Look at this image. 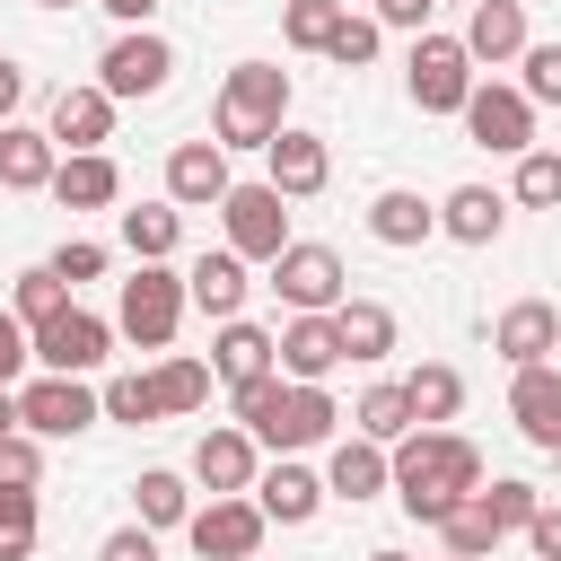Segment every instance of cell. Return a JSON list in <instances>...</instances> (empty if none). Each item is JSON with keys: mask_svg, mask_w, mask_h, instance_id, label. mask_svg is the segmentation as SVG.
I'll return each instance as SVG.
<instances>
[{"mask_svg": "<svg viewBox=\"0 0 561 561\" xmlns=\"http://www.w3.org/2000/svg\"><path fill=\"white\" fill-rule=\"evenodd\" d=\"M386 482H394V500H403L421 526H438L456 500L482 491V456H473V438H456V430H403V438L386 447Z\"/></svg>", "mask_w": 561, "mask_h": 561, "instance_id": "obj_1", "label": "cell"}, {"mask_svg": "<svg viewBox=\"0 0 561 561\" xmlns=\"http://www.w3.org/2000/svg\"><path fill=\"white\" fill-rule=\"evenodd\" d=\"M333 421H342V403L324 394V386H298V377H254V386H237V430L254 438V447H272V456H298V447H324L333 438Z\"/></svg>", "mask_w": 561, "mask_h": 561, "instance_id": "obj_2", "label": "cell"}, {"mask_svg": "<svg viewBox=\"0 0 561 561\" xmlns=\"http://www.w3.org/2000/svg\"><path fill=\"white\" fill-rule=\"evenodd\" d=\"M280 123H289V70H280V61H237V70L219 79L210 140H219V149H263Z\"/></svg>", "mask_w": 561, "mask_h": 561, "instance_id": "obj_3", "label": "cell"}, {"mask_svg": "<svg viewBox=\"0 0 561 561\" xmlns=\"http://www.w3.org/2000/svg\"><path fill=\"white\" fill-rule=\"evenodd\" d=\"M184 272H167V263H140L131 280H123V307H114V333L123 342H140V351H167L175 342V324H184Z\"/></svg>", "mask_w": 561, "mask_h": 561, "instance_id": "obj_4", "label": "cell"}, {"mask_svg": "<svg viewBox=\"0 0 561 561\" xmlns=\"http://www.w3.org/2000/svg\"><path fill=\"white\" fill-rule=\"evenodd\" d=\"M272 289H280V307L289 316H333L342 298H351V272H342V254L333 245H280L272 254Z\"/></svg>", "mask_w": 561, "mask_h": 561, "instance_id": "obj_5", "label": "cell"}, {"mask_svg": "<svg viewBox=\"0 0 561 561\" xmlns=\"http://www.w3.org/2000/svg\"><path fill=\"white\" fill-rule=\"evenodd\" d=\"M175 79V44L158 35V26H123L105 53H96V88L123 105V96H158Z\"/></svg>", "mask_w": 561, "mask_h": 561, "instance_id": "obj_6", "label": "cell"}, {"mask_svg": "<svg viewBox=\"0 0 561 561\" xmlns=\"http://www.w3.org/2000/svg\"><path fill=\"white\" fill-rule=\"evenodd\" d=\"M403 88H412V105L421 114H456L465 96H473V53L456 44V35H412V61H403Z\"/></svg>", "mask_w": 561, "mask_h": 561, "instance_id": "obj_7", "label": "cell"}, {"mask_svg": "<svg viewBox=\"0 0 561 561\" xmlns=\"http://www.w3.org/2000/svg\"><path fill=\"white\" fill-rule=\"evenodd\" d=\"M26 351H35V368L88 377V368H105V351H114V324H105V316H88V307H53L44 324H26Z\"/></svg>", "mask_w": 561, "mask_h": 561, "instance_id": "obj_8", "label": "cell"}, {"mask_svg": "<svg viewBox=\"0 0 561 561\" xmlns=\"http://www.w3.org/2000/svg\"><path fill=\"white\" fill-rule=\"evenodd\" d=\"M263 526H272V517H263L245 491H210V500L184 517V543H193L202 561H254V552H263Z\"/></svg>", "mask_w": 561, "mask_h": 561, "instance_id": "obj_9", "label": "cell"}, {"mask_svg": "<svg viewBox=\"0 0 561 561\" xmlns=\"http://www.w3.org/2000/svg\"><path fill=\"white\" fill-rule=\"evenodd\" d=\"M219 228H228V254L272 263V254L289 245V202H280L272 184H228V193H219Z\"/></svg>", "mask_w": 561, "mask_h": 561, "instance_id": "obj_10", "label": "cell"}, {"mask_svg": "<svg viewBox=\"0 0 561 561\" xmlns=\"http://www.w3.org/2000/svg\"><path fill=\"white\" fill-rule=\"evenodd\" d=\"M18 421H26L35 438H79L88 421H105V403H96V386H88V377L44 368V377H26V386H18Z\"/></svg>", "mask_w": 561, "mask_h": 561, "instance_id": "obj_11", "label": "cell"}, {"mask_svg": "<svg viewBox=\"0 0 561 561\" xmlns=\"http://www.w3.org/2000/svg\"><path fill=\"white\" fill-rule=\"evenodd\" d=\"M456 114H465L473 149H491V158H517V149H535V105H526L517 88H500V79H473V96H465Z\"/></svg>", "mask_w": 561, "mask_h": 561, "instance_id": "obj_12", "label": "cell"}, {"mask_svg": "<svg viewBox=\"0 0 561 561\" xmlns=\"http://www.w3.org/2000/svg\"><path fill=\"white\" fill-rule=\"evenodd\" d=\"M263 184H272L280 202H316V193L333 184V149H324V131L280 123V131L263 140Z\"/></svg>", "mask_w": 561, "mask_h": 561, "instance_id": "obj_13", "label": "cell"}, {"mask_svg": "<svg viewBox=\"0 0 561 561\" xmlns=\"http://www.w3.org/2000/svg\"><path fill=\"white\" fill-rule=\"evenodd\" d=\"M228 184H237V175H228V149H219V140H175V149H167V202H175V210H219Z\"/></svg>", "mask_w": 561, "mask_h": 561, "instance_id": "obj_14", "label": "cell"}, {"mask_svg": "<svg viewBox=\"0 0 561 561\" xmlns=\"http://www.w3.org/2000/svg\"><path fill=\"white\" fill-rule=\"evenodd\" d=\"M491 351H500L508 368H543V359L561 351V307H552V298H517V307H500Z\"/></svg>", "mask_w": 561, "mask_h": 561, "instance_id": "obj_15", "label": "cell"}, {"mask_svg": "<svg viewBox=\"0 0 561 561\" xmlns=\"http://www.w3.org/2000/svg\"><path fill=\"white\" fill-rule=\"evenodd\" d=\"M508 421H517L526 447L561 456V368H552V359H543V368H517V386H508Z\"/></svg>", "mask_w": 561, "mask_h": 561, "instance_id": "obj_16", "label": "cell"}, {"mask_svg": "<svg viewBox=\"0 0 561 561\" xmlns=\"http://www.w3.org/2000/svg\"><path fill=\"white\" fill-rule=\"evenodd\" d=\"M272 359H280V377H298V386H324V377L342 368L333 316H289V324L272 333Z\"/></svg>", "mask_w": 561, "mask_h": 561, "instance_id": "obj_17", "label": "cell"}, {"mask_svg": "<svg viewBox=\"0 0 561 561\" xmlns=\"http://www.w3.org/2000/svg\"><path fill=\"white\" fill-rule=\"evenodd\" d=\"M456 44H465L473 61H491V70L517 61V53L535 44V35H526V0H465V35H456Z\"/></svg>", "mask_w": 561, "mask_h": 561, "instance_id": "obj_18", "label": "cell"}, {"mask_svg": "<svg viewBox=\"0 0 561 561\" xmlns=\"http://www.w3.org/2000/svg\"><path fill=\"white\" fill-rule=\"evenodd\" d=\"M44 193H53L61 210H114V202H123V167H114L105 149H70Z\"/></svg>", "mask_w": 561, "mask_h": 561, "instance_id": "obj_19", "label": "cell"}, {"mask_svg": "<svg viewBox=\"0 0 561 561\" xmlns=\"http://www.w3.org/2000/svg\"><path fill=\"white\" fill-rule=\"evenodd\" d=\"M44 131H53V149H105V140H114V96H105L96 79H88V88H61Z\"/></svg>", "mask_w": 561, "mask_h": 561, "instance_id": "obj_20", "label": "cell"}, {"mask_svg": "<svg viewBox=\"0 0 561 561\" xmlns=\"http://www.w3.org/2000/svg\"><path fill=\"white\" fill-rule=\"evenodd\" d=\"M245 289H254V280H245V254H228V245H219V254H193V272H184V298H193L210 324L245 316Z\"/></svg>", "mask_w": 561, "mask_h": 561, "instance_id": "obj_21", "label": "cell"}, {"mask_svg": "<svg viewBox=\"0 0 561 561\" xmlns=\"http://www.w3.org/2000/svg\"><path fill=\"white\" fill-rule=\"evenodd\" d=\"M254 473H263V465H254V438H245L237 421L193 438V482H202V491H254Z\"/></svg>", "mask_w": 561, "mask_h": 561, "instance_id": "obj_22", "label": "cell"}, {"mask_svg": "<svg viewBox=\"0 0 561 561\" xmlns=\"http://www.w3.org/2000/svg\"><path fill=\"white\" fill-rule=\"evenodd\" d=\"M254 508H263L272 526H307V517L324 508V473H307L298 456H280L272 473H254Z\"/></svg>", "mask_w": 561, "mask_h": 561, "instance_id": "obj_23", "label": "cell"}, {"mask_svg": "<svg viewBox=\"0 0 561 561\" xmlns=\"http://www.w3.org/2000/svg\"><path fill=\"white\" fill-rule=\"evenodd\" d=\"M368 237H377V245H394V254H412V245H430V237H438V202H421V193L386 184V193L368 202Z\"/></svg>", "mask_w": 561, "mask_h": 561, "instance_id": "obj_24", "label": "cell"}, {"mask_svg": "<svg viewBox=\"0 0 561 561\" xmlns=\"http://www.w3.org/2000/svg\"><path fill=\"white\" fill-rule=\"evenodd\" d=\"M500 228H508V193H491V184H456L438 202V237H456V245H500Z\"/></svg>", "mask_w": 561, "mask_h": 561, "instance_id": "obj_25", "label": "cell"}, {"mask_svg": "<svg viewBox=\"0 0 561 561\" xmlns=\"http://www.w3.org/2000/svg\"><path fill=\"white\" fill-rule=\"evenodd\" d=\"M280 359H272V333L263 324H245V316H228L219 324V342H210V377L237 394V386H254V377H272Z\"/></svg>", "mask_w": 561, "mask_h": 561, "instance_id": "obj_26", "label": "cell"}, {"mask_svg": "<svg viewBox=\"0 0 561 561\" xmlns=\"http://www.w3.org/2000/svg\"><path fill=\"white\" fill-rule=\"evenodd\" d=\"M53 167H61L53 131H35V123H0V193H44Z\"/></svg>", "mask_w": 561, "mask_h": 561, "instance_id": "obj_27", "label": "cell"}, {"mask_svg": "<svg viewBox=\"0 0 561 561\" xmlns=\"http://www.w3.org/2000/svg\"><path fill=\"white\" fill-rule=\"evenodd\" d=\"M377 491H386V447L351 430V438L324 456V500H351V508H359V500H377Z\"/></svg>", "mask_w": 561, "mask_h": 561, "instance_id": "obj_28", "label": "cell"}, {"mask_svg": "<svg viewBox=\"0 0 561 561\" xmlns=\"http://www.w3.org/2000/svg\"><path fill=\"white\" fill-rule=\"evenodd\" d=\"M333 342H342V359H386L394 351V307L386 298H342L333 307Z\"/></svg>", "mask_w": 561, "mask_h": 561, "instance_id": "obj_29", "label": "cell"}, {"mask_svg": "<svg viewBox=\"0 0 561 561\" xmlns=\"http://www.w3.org/2000/svg\"><path fill=\"white\" fill-rule=\"evenodd\" d=\"M114 228H123V254H131V263H167V254L184 245V210H175V202H140V210H123Z\"/></svg>", "mask_w": 561, "mask_h": 561, "instance_id": "obj_30", "label": "cell"}, {"mask_svg": "<svg viewBox=\"0 0 561 561\" xmlns=\"http://www.w3.org/2000/svg\"><path fill=\"white\" fill-rule=\"evenodd\" d=\"M403 403H412V430H438V421L465 412V377H456L447 359H421V368L403 377Z\"/></svg>", "mask_w": 561, "mask_h": 561, "instance_id": "obj_31", "label": "cell"}, {"mask_svg": "<svg viewBox=\"0 0 561 561\" xmlns=\"http://www.w3.org/2000/svg\"><path fill=\"white\" fill-rule=\"evenodd\" d=\"M351 430H359V438H377V447H394V438L412 430V403H403V377H386V386H368V394L351 403Z\"/></svg>", "mask_w": 561, "mask_h": 561, "instance_id": "obj_32", "label": "cell"}, {"mask_svg": "<svg viewBox=\"0 0 561 561\" xmlns=\"http://www.w3.org/2000/svg\"><path fill=\"white\" fill-rule=\"evenodd\" d=\"M131 508H140V526H184V517H193V482L167 473V465H149V473L131 482Z\"/></svg>", "mask_w": 561, "mask_h": 561, "instance_id": "obj_33", "label": "cell"}, {"mask_svg": "<svg viewBox=\"0 0 561 561\" xmlns=\"http://www.w3.org/2000/svg\"><path fill=\"white\" fill-rule=\"evenodd\" d=\"M149 377H158V412H202V403H210V386H219V377H210V359H184V351H175V359H158Z\"/></svg>", "mask_w": 561, "mask_h": 561, "instance_id": "obj_34", "label": "cell"}, {"mask_svg": "<svg viewBox=\"0 0 561 561\" xmlns=\"http://www.w3.org/2000/svg\"><path fill=\"white\" fill-rule=\"evenodd\" d=\"M438 535H447V552H465V561H491V552H500V517L482 508V491L456 500V508L438 517Z\"/></svg>", "mask_w": 561, "mask_h": 561, "instance_id": "obj_35", "label": "cell"}, {"mask_svg": "<svg viewBox=\"0 0 561 561\" xmlns=\"http://www.w3.org/2000/svg\"><path fill=\"white\" fill-rule=\"evenodd\" d=\"M96 403H105V421H131V430H149V421H167V412H158V377H140V368H123V377H105V386H96Z\"/></svg>", "mask_w": 561, "mask_h": 561, "instance_id": "obj_36", "label": "cell"}, {"mask_svg": "<svg viewBox=\"0 0 561 561\" xmlns=\"http://www.w3.org/2000/svg\"><path fill=\"white\" fill-rule=\"evenodd\" d=\"M53 307H70V280H61L53 263H35V272H18V289H9V316H18V324H44Z\"/></svg>", "mask_w": 561, "mask_h": 561, "instance_id": "obj_37", "label": "cell"}, {"mask_svg": "<svg viewBox=\"0 0 561 561\" xmlns=\"http://www.w3.org/2000/svg\"><path fill=\"white\" fill-rule=\"evenodd\" d=\"M333 26H342V0H289V9H280V44H289V53H324Z\"/></svg>", "mask_w": 561, "mask_h": 561, "instance_id": "obj_38", "label": "cell"}, {"mask_svg": "<svg viewBox=\"0 0 561 561\" xmlns=\"http://www.w3.org/2000/svg\"><path fill=\"white\" fill-rule=\"evenodd\" d=\"M526 210H561V149H517V184H508Z\"/></svg>", "mask_w": 561, "mask_h": 561, "instance_id": "obj_39", "label": "cell"}, {"mask_svg": "<svg viewBox=\"0 0 561 561\" xmlns=\"http://www.w3.org/2000/svg\"><path fill=\"white\" fill-rule=\"evenodd\" d=\"M377 44H386V26H377V18H351V9H342V26L324 35V61H333V70H368V61H377Z\"/></svg>", "mask_w": 561, "mask_h": 561, "instance_id": "obj_40", "label": "cell"}, {"mask_svg": "<svg viewBox=\"0 0 561 561\" xmlns=\"http://www.w3.org/2000/svg\"><path fill=\"white\" fill-rule=\"evenodd\" d=\"M26 552H35V491L0 482V561H26Z\"/></svg>", "mask_w": 561, "mask_h": 561, "instance_id": "obj_41", "label": "cell"}, {"mask_svg": "<svg viewBox=\"0 0 561 561\" xmlns=\"http://www.w3.org/2000/svg\"><path fill=\"white\" fill-rule=\"evenodd\" d=\"M482 508L500 517V535H526V517H535L543 500H535V482H517V473H508V482H482Z\"/></svg>", "mask_w": 561, "mask_h": 561, "instance_id": "obj_42", "label": "cell"}, {"mask_svg": "<svg viewBox=\"0 0 561 561\" xmlns=\"http://www.w3.org/2000/svg\"><path fill=\"white\" fill-rule=\"evenodd\" d=\"M517 61H526L517 96H526V105H561V44H526Z\"/></svg>", "mask_w": 561, "mask_h": 561, "instance_id": "obj_43", "label": "cell"}, {"mask_svg": "<svg viewBox=\"0 0 561 561\" xmlns=\"http://www.w3.org/2000/svg\"><path fill=\"white\" fill-rule=\"evenodd\" d=\"M0 482H26V491L44 482V438L35 430H9L0 438Z\"/></svg>", "mask_w": 561, "mask_h": 561, "instance_id": "obj_44", "label": "cell"}, {"mask_svg": "<svg viewBox=\"0 0 561 561\" xmlns=\"http://www.w3.org/2000/svg\"><path fill=\"white\" fill-rule=\"evenodd\" d=\"M53 272L79 289V280H96V272H105V245H96V237H70V245H53Z\"/></svg>", "mask_w": 561, "mask_h": 561, "instance_id": "obj_45", "label": "cell"}, {"mask_svg": "<svg viewBox=\"0 0 561 561\" xmlns=\"http://www.w3.org/2000/svg\"><path fill=\"white\" fill-rule=\"evenodd\" d=\"M96 561H158V526H140V517L114 526V535L96 543Z\"/></svg>", "mask_w": 561, "mask_h": 561, "instance_id": "obj_46", "label": "cell"}, {"mask_svg": "<svg viewBox=\"0 0 561 561\" xmlns=\"http://www.w3.org/2000/svg\"><path fill=\"white\" fill-rule=\"evenodd\" d=\"M26 359H35V351H26V324L0 307V386H18V377H26Z\"/></svg>", "mask_w": 561, "mask_h": 561, "instance_id": "obj_47", "label": "cell"}, {"mask_svg": "<svg viewBox=\"0 0 561 561\" xmlns=\"http://www.w3.org/2000/svg\"><path fill=\"white\" fill-rule=\"evenodd\" d=\"M526 543H535V561H561V508H552V500L526 517Z\"/></svg>", "mask_w": 561, "mask_h": 561, "instance_id": "obj_48", "label": "cell"}, {"mask_svg": "<svg viewBox=\"0 0 561 561\" xmlns=\"http://www.w3.org/2000/svg\"><path fill=\"white\" fill-rule=\"evenodd\" d=\"M430 9H438V0H377V26H412V35H421Z\"/></svg>", "mask_w": 561, "mask_h": 561, "instance_id": "obj_49", "label": "cell"}, {"mask_svg": "<svg viewBox=\"0 0 561 561\" xmlns=\"http://www.w3.org/2000/svg\"><path fill=\"white\" fill-rule=\"evenodd\" d=\"M18 105H26V70H18V61H9V53H0V123H9V114H18Z\"/></svg>", "mask_w": 561, "mask_h": 561, "instance_id": "obj_50", "label": "cell"}, {"mask_svg": "<svg viewBox=\"0 0 561 561\" xmlns=\"http://www.w3.org/2000/svg\"><path fill=\"white\" fill-rule=\"evenodd\" d=\"M96 9H105V18H123V26H149V18H158V0H96Z\"/></svg>", "mask_w": 561, "mask_h": 561, "instance_id": "obj_51", "label": "cell"}, {"mask_svg": "<svg viewBox=\"0 0 561 561\" xmlns=\"http://www.w3.org/2000/svg\"><path fill=\"white\" fill-rule=\"evenodd\" d=\"M9 430H26V421H18V386H0V438H9Z\"/></svg>", "mask_w": 561, "mask_h": 561, "instance_id": "obj_52", "label": "cell"}, {"mask_svg": "<svg viewBox=\"0 0 561 561\" xmlns=\"http://www.w3.org/2000/svg\"><path fill=\"white\" fill-rule=\"evenodd\" d=\"M368 561H412V552H368Z\"/></svg>", "mask_w": 561, "mask_h": 561, "instance_id": "obj_53", "label": "cell"}, {"mask_svg": "<svg viewBox=\"0 0 561 561\" xmlns=\"http://www.w3.org/2000/svg\"><path fill=\"white\" fill-rule=\"evenodd\" d=\"M35 9H79V0H35Z\"/></svg>", "mask_w": 561, "mask_h": 561, "instance_id": "obj_54", "label": "cell"}, {"mask_svg": "<svg viewBox=\"0 0 561 561\" xmlns=\"http://www.w3.org/2000/svg\"><path fill=\"white\" fill-rule=\"evenodd\" d=\"M447 561H465V552H447Z\"/></svg>", "mask_w": 561, "mask_h": 561, "instance_id": "obj_55", "label": "cell"}, {"mask_svg": "<svg viewBox=\"0 0 561 561\" xmlns=\"http://www.w3.org/2000/svg\"><path fill=\"white\" fill-rule=\"evenodd\" d=\"M254 561H263V552H254Z\"/></svg>", "mask_w": 561, "mask_h": 561, "instance_id": "obj_56", "label": "cell"}]
</instances>
